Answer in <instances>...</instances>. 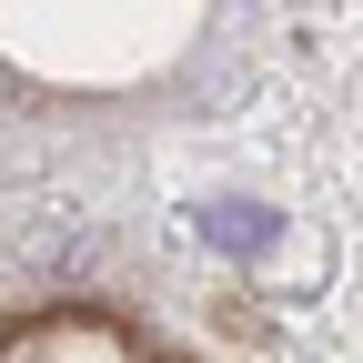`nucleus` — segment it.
Masks as SVG:
<instances>
[{
	"label": "nucleus",
	"mask_w": 363,
	"mask_h": 363,
	"mask_svg": "<svg viewBox=\"0 0 363 363\" xmlns=\"http://www.w3.org/2000/svg\"><path fill=\"white\" fill-rule=\"evenodd\" d=\"M202 233H222V242H262L272 212H202Z\"/></svg>",
	"instance_id": "f257e3e1"
}]
</instances>
